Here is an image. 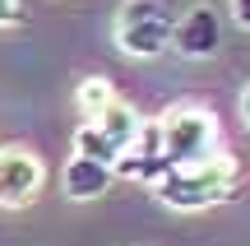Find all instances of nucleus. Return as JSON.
I'll return each instance as SVG.
<instances>
[{"instance_id": "1", "label": "nucleus", "mask_w": 250, "mask_h": 246, "mask_svg": "<svg viewBox=\"0 0 250 246\" xmlns=\"http://www.w3.org/2000/svg\"><path fill=\"white\" fill-rule=\"evenodd\" d=\"M236 181H241V163H236V154L218 149L213 158H204V163H195V167H176V172H167L158 186H153V195H158L167 209H176V214H199V209L223 204L227 195L236 191Z\"/></svg>"}, {"instance_id": "2", "label": "nucleus", "mask_w": 250, "mask_h": 246, "mask_svg": "<svg viewBox=\"0 0 250 246\" xmlns=\"http://www.w3.org/2000/svg\"><path fill=\"white\" fill-rule=\"evenodd\" d=\"M158 135H162V154H167L171 172L176 167H195L204 158L218 154V116L199 102H176L158 116Z\"/></svg>"}, {"instance_id": "3", "label": "nucleus", "mask_w": 250, "mask_h": 246, "mask_svg": "<svg viewBox=\"0 0 250 246\" xmlns=\"http://www.w3.org/2000/svg\"><path fill=\"white\" fill-rule=\"evenodd\" d=\"M116 46L125 56H134V61H153V56H162L171 46V37H176V19H171V9L162 5V0H121L116 9Z\"/></svg>"}, {"instance_id": "4", "label": "nucleus", "mask_w": 250, "mask_h": 246, "mask_svg": "<svg viewBox=\"0 0 250 246\" xmlns=\"http://www.w3.org/2000/svg\"><path fill=\"white\" fill-rule=\"evenodd\" d=\"M46 172L42 158L23 144H5L0 149V209H23V204L37 200Z\"/></svg>"}, {"instance_id": "5", "label": "nucleus", "mask_w": 250, "mask_h": 246, "mask_svg": "<svg viewBox=\"0 0 250 246\" xmlns=\"http://www.w3.org/2000/svg\"><path fill=\"white\" fill-rule=\"evenodd\" d=\"M171 46H176L186 61H208V56H218V46H223V14H218L213 5L186 9V14L176 19Z\"/></svg>"}, {"instance_id": "6", "label": "nucleus", "mask_w": 250, "mask_h": 246, "mask_svg": "<svg viewBox=\"0 0 250 246\" xmlns=\"http://www.w3.org/2000/svg\"><path fill=\"white\" fill-rule=\"evenodd\" d=\"M121 172L130 181H144V186H158L162 177L171 172L167 154H162V135H158V121H144V135L134 139V149L121 158Z\"/></svg>"}, {"instance_id": "7", "label": "nucleus", "mask_w": 250, "mask_h": 246, "mask_svg": "<svg viewBox=\"0 0 250 246\" xmlns=\"http://www.w3.org/2000/svg\"><path fill=\"white\" fill-rule=\"evenodd\" d=\"M83 126H93V130H98V135L111 144V154H116V158H125V154L134 149V139L144 135V116H139V112H134L125 98H116L107 112H102V116L83 121Z\"/></svg>"}, {"instance_id": "8", "label": "nucleus", "mask_w": 250, "mask_h": 246, "mask_svg": "<svg viewBox=\"0 0 250 246\" xmlns=\"http://www.w3.org/2000/svg\"><path fill=\"white\" fill-rule=\"evenodd\" d=\"M116 181V167H102V163H93V158H79V154H70V163H65V172H61V191H65V200H98V195H107V186Z\"/></svg>"}, {"instance_id": "9", "label": "nucleus", "mask_w": 250, "mask_h": 246, "mask_svg": "<svg viewBox=\"0 0 250 246\" xmlns=\"http://www.w3.org/2000/svg\"><path fill=\"white\" fill-rule=\"evenodd\" d=\"M121 93L111 89V79H102V74H93V79H83L79 84V93H74V102H79V116L83 121H93V116H102V112L116 102Z\"/></svg>"}, {"instance_id": "10", "label": "nucleus", "mask_w": 250, "mask_h": 246, "mask_svg": "<svg viewBox=\"0 0 250 246\" xmlns=\"http://www.w3.org/2000/svg\"><path fill=\"white\" fill-rule=\"evenodd\" d=\"M232 23L250 33V0H232Z\"/></svg>"}, {"instance_id": "11", "label": "nucleus", "mask_w": 250, "mask_h": 246, "mask_svg": "<svg viewBox=\"0 0 250 246\" xmlns=\"http://www.w3.org/2000/svg\"><path fill=\"white\" fill-rule=\"evenodd\" d=\"M19 23V0H0V28H14Z\"/></svg>"}, {"instance_id": "12", "label": "nucleus", "mask_w": 250, "mask_h": 246, "mask_svg": "<svg viewBox=\"0 0 250 246\" xmlns=\"http://www.w3.org/2000/svg\"><path fill=\"white\" fill-rule=\"evenodd\" d=\"M241 116H246V126H250V84H246V93H241Z\"/></svg>"}]
</instances>
